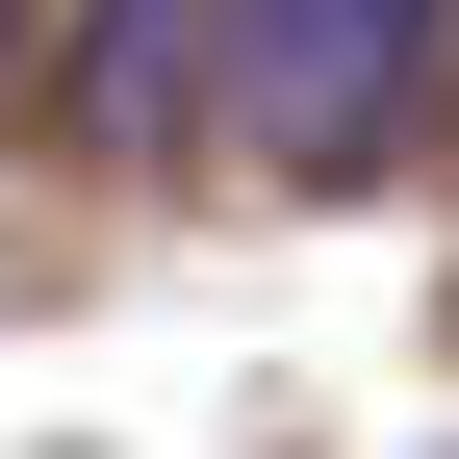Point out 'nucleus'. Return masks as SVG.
Masks as SVG:
<instances>
[{"label": "nucleus", "mask_w": 459, "mask_h": 459, "mask_svg": "<svg viewBox=\"0 0 459 459\" xmlns=\"http://www.w3.org/2000/svg\"><path fill=\"white\" fill-rule=\"evenodd\" d=\"M230 102H255L307 179H358V153L434 102V0H255V26H230Z\"/></svg>", "instance_id": "1"}, {"label": "nucleus", "mask_w": 459, "mask_h": 459, "mask_svg": "<svg viewBox=\"0 0 459 459\" xmlns=\"http://www.w3.org/2000/svg\"><path fill=\"white\" fill-rule=\"evenodd\" d=\"M230 26H255V0H77V128H204L230 102Z\"/></svg>", "instance_id": "2"}]
</instances>
